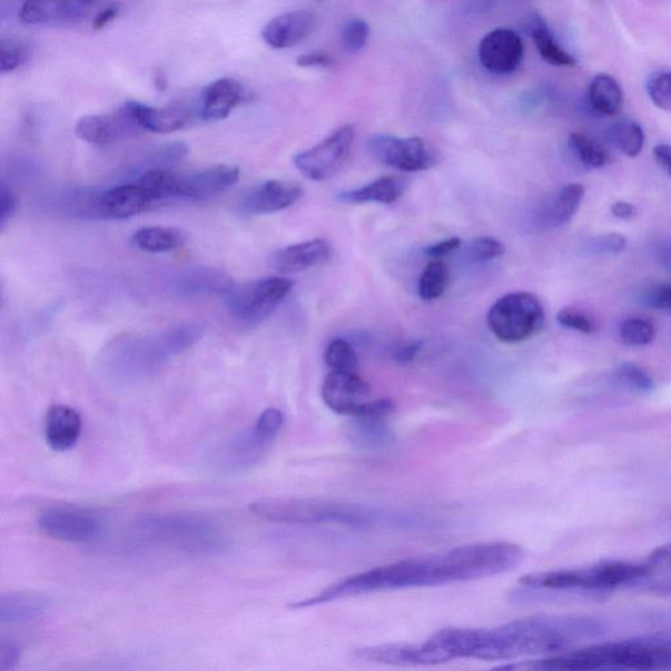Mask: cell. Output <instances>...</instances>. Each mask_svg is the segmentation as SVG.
<instances>
[{
    "instance_id": "cell-47",
    "label": "cell",
    "mask_w": 671,
    "mask_h": 671,
    "mask_svg": "<svg viewBox=\"0 0 671 671\" xmlns=\"http://www.w3.org/2000/svg\"><path fill=\"white\" fill-rule=\"evenodd\" d=\"M462 247V240L453 236V238L442 240L425 249V255L432 260H441L442 257L455 253Z\"/></svg>"
},
{
    "instance_id": "cell-45",
    "label": "cell",
    "mask_w": 671,
    "mask_h": 671,
    "mask_svg": "<svg viewBox=\"0 0 671 671\" xmlns=\"http://www.w3.org/2000/svg\"><path fill=\"white\" fill-rule=\"evenodd\" d=\"M20 648L17 641L10 638H0V671H10L18 667Z\"/></svg>"
},
{
    "instance_id": "cell-34",
    "label": "cell",
    "mask_w": 671,
    "mask_h": 671,
    "mask_svg": "<svg viewBox=\"0 0 671 671\" xmlns=\"http://www.w3.org/2000/svg\"><path fill=\"white\" fill-rule=\"evenodd\" d=\"M448 269L441 260H432L423 272L418 282L420 298L426 302L436 300L446 292Z\"/></svg>"
},
{
    "instance_id": "cell-2",
    "label": "cell",
    "mask_w": 671,
    "mask_h": 671,
    "mask_svg": "<svg viewBox=\"0 0 671 671\" xmlns=\"http://www.w3.org/2000/svg\"><path fill=\"white\" fill-rule=\"evenodd\" d=\"M606 626L599 619L542 615L519 619L495 629H445L424 641L432 665L453 660L507 661L570 651L599 639Z\"/></svg>"
},
{
    "instance_id": "cell-26",
    "label": "cell",
    "mask_w": 671,
    "mask_h": 671,
    "mask_svg": "<svg viewBox=\"0 0 671 671\" xmlns=\"http://www.w3.org/2000/svg\"><path fill=\"white\" fill-rule=\"evenodd\" d=\"M127 105L145 131L159 132V135L181 130L194 118V112L182 106L155 108L138 101H128Z\"/></svg>"
},
{
    "instance_id": "cell-36",
    "label": "cell",
    "mask_w": 671,
    "mask_h": 671,
    "mask_svg": "<svg viewBox=\"0 0 671 671\" xmlns=\"http://www.w3.org/2000/svg\"><path fill=\"white\" fill-rule=\"evenodd\" d=\"M570 146L576 157L588 168H601L608 165L609 157L603 147L582 132H573Z\"/></svg>"
},
{
    "instance_id": "cell-24",
    "label": "cell",
    "mask_w": 671,
    "mask_h": 671,
    "mask_svg": "<svg viewBox=\"0 0 671 671\" xmlns=\"http://www.w3.org/2000/svg\"><path fill=\"white\" fill-rule=\"evenodd\" d=\"M585 197V187L579 182L568 184L550 195L535 214L537 226L542 228H557L570 224L576 216L582 200Z\"/></svg>"
},
{
    "instance_id": "cell-5",
    "label": "cell",
    "mask_w": 671,
    "mask_h": 671,
    "mask_svg": "<svg viewBox=\"0 0 671 671\" xmlns=\"http://www.w3.org/2000/svg\"><path fill=\"white\" fill-rule=\"evenodd\" d=\"M131 536L144 547L172 550L194 555H220L230 547L225 530L197 513H155L138 519Z\"/></svg>"
},
{
    "instance_id": "cell-12",
    "label": "cell",
    "mask_w": 671,
    "mask_h": 671,
    "mask_svg": "<svg viewBox=\"0 0 671 671\" xmlns=\"http://www.w3.org/2000/svg\"><path fill=\"white\" fill-rule=\"evenodd\" d=\"M354 139L356 129L353 125H344L312 149L295 155L294 166L308 180H328L349 159Z\"/></svg>"
},
{
    "instance_id": "cell-18",
    "label": "cell",
    "mask_w": 671,
    "mask_h": 671,
    "mask_svg": "<svg viewBox=\"0 0 671 671\" xmlns=\"http://www.w3.org/2000/svg\"><path fill=\"white\" fill-rule=\"evenodd\" d=\"M158 204V198L150 190L135 181L107 190L100 196L96 210L106 218L127 219Z\"/></svg>"
},
{
    "instance_id": "cell-15",
    "label": "cell",
    "mask_w": 671,
    "mask_h": 671,
    "mask_svg": "<svg viewBox=\"0 0 671 671\" xmlns=\"http://www.w3.org/2000/svg\"><path fill=\"white\" fill-rule=\"evenodd\" d=\"M239 168L235 166L218 165L198 169L191 172H174V198H190L203 200L224 194L239 180Z\"/></svg>"
},
{
    "instance_id": "cell-8",
    "label": "cell",
    "mask_w": 671,
    "mask_h": 671,
    "mask_svg": "<svg viewBox=\"0 0 671 671\" xmlns=\"http://www.w3.org/2000/svg\"><path fill=\"white\" fill-rule=\"evenodd\" d=\"M323 402L338 415L387 418L395 411L391 399H373L368 383L357 373L330 372L322 386Z\"/></svg>"
},
{
    "instance_id": "cell-30",
    "label": "cell",
    "mask_w": 671,
    "mask_h": 671,
    "mask_svg": "<svg viewBox=\"0 0 671 671\" xmlns=\"http://www.w3.org/2000/svg\"><path fill=\"white\" fill-rule=\"evenodd\" d=\"M588 101L595 114L615 116L623 108L624 93L615 78L609 73H599L589 85Z\"/></svg>"
},
{
    "instance_id": "cell-14",
    "label": "cell",
    "mask_w": 671,
    "mask_h": 671,
    "mask_svg": "<svg viewBox=\"0 0 671 671\" xmlns=\"http://www.w3.org/2000/svg\"><path fill=\"white\" fill-rule=\"evenodd\" d=\"M142 131L127 102L114 114L85 116L76 125V135L80 139L100 146L125 141Z\"/></svg>"
},
{
    "instance_id": "cell-22",
    "label": "cell",
    "mask_w": 671,
    "mask_h": 671,
    "mask_svg": "<svg viewBox=\"0 0 671 671\" xmlns=\"http://www.w3.org/2000/svg\"><path fill=\"white\" fill-rule=\"evenodd\" d=\"M83 420L80 413L69 405H51L43 423V436L48 446L57 453L69 452L76 447L82 436Z\"/></svg>"
},
{
    "instance_id": "cell-25",
    "label": "cell",
    "mask_w": 671,
    "mask_h": 671,
    "mask_svg": "<svg viewBox=\"0 0 671 671\" xmlns=\"http://www.w3.org/2000/svg\"><path fill=\"white\" fill-rule=\"evenodd\" d=\"M51 609L49 596L34 592H10L0 596V624L21 625L39 621Z\"/></svg>"
},
{
    "instance_id": "cell-19",
    "label": "cell",
    "mask_w": 671,
    "mask_h": 671,
    "mask_svg": "<svg viewBox=\"0 0 671 671\" xmlns=\"http://www.w3.org/2000/svg\"><path fill=\"white\" fill-rule=\"evenodd\" d=\"M318 23L316 14L309 11H290L273 18L263 28L262 37L272 49H290L299 46L314 32Z\"/></svg>"
},
{
    "instance_id": "cell-13",
    "label": "cell",
    "mask_w": 671,
    "mask_h": 671,
    "mask_svg": "<svg viewBox=\"0 0 671 671\" xmlns=\"http://www.w3.org/2000/svg\"><path fill=\"white\" fill-rule=\"evenodd\" d=\"M368 152L381 165L402 172L427 171L438 164V155L423 138L377 135L368 139Z\"/></svg>"
},
{
    "instance_id": "cell-7",
    "label": "cell",
    "mask_w": 671,
    "mask_h": 671,
    "mask_svg": "<svg viewBox=\"0 0 671 671\" xmlns=\"http://www.w3.org/2000/svg\"><path fill=\"white\" fill-rule=\"evenodd\" d=\"M284 413L268 408L260 413L254 425L235 434L213 450L210 466L220 474H240L253 470L268 454L282 433Z\"/></svg>"
},
{
    "instance_id": "cell-20",
    "label": "cell",
    "mask_w": 671,
    "mask_h": 671,
    "mask_svg": "<svg viewBox=\"0 0 671 671\" xmlns=\"http://www.w3.org/2000/svg\"><path fill=\"white\" fill-rule=\"evenodd\" d=\"M304 195L297 184L282 180H269L255 187L243 198L241 213L247 216H265L290 208Z\"/></svg>"
},
{
    "instance_id": "cell-54",
    "label": "cell",
    "mask_w": 671,
    "mask_h": 671,
    "mask_svg": "<svg viewBox=\"0 0 671 671\" xmlns=\"http://www.w3.org/2000/svg\"><path fill=\"white\" fill-rule=\"evenodd\" d=\"M497 0H467L464 11L472 14H481L495 9Z\"/></svg>"
},
{
    "instance_id": "cell-35",
    "label": "cell",
    "mask_w": 671,
    "mask_h": 671,
    "mask_svg": "<svg viewBox=\"0 0 671 671\" xmlns=\"http://www.w3.org/2000/svg\"><path fill=\"white\" fill-rule=\"evenodd\" d=\"M324 363L330 372L356 373L359 365L356 351L344 338H335L329 343L324 353Z\"/></svg>"
},
{
    "instance_id": "cell-10",
    "label": "cell",
    "mask_w": 671,
    "mask_h": 671,
    "mask_svg": "<svg viewBox=\"0 0 671 671\" xmlns=\"http://www.w3.org/2000/svg\"><path fill=\"white\" fill-rule=\"evenodd\" d=\"M293 289L290 279L270 277L257 279L230 290L227 307L236 320L257 324L267 319Z\"/></svg>"
},
{
    "instance_id": "cell-23",
    "label": "cell",
    "mask_w": 671,
    "mask_h": 671,
    "mask_svg": "<svg viewBox=\"0 0 671 671\" xmlns=\"http://www.w3.org/2000/svg\"><path fill=\"white\" fill-rule=\"evenodd\" d=\"M330 247L324 239H314L276 250L270 267L283 275H294L329 260Z\"/></svg>"
},
{
    "instance_id": "cell-17",
    "label": "cell",
    "mask_w": 671,
    "mask_h": 671,
    "mask_svg": "<svg viewBox=\"0 0 671 671\" xmlns=\"http://www.w3.org/2000/svg\"><path fill=\"white\" fill-rule=\"evenodd\" d=\"M98 0H24L19 19L27 26L76 24L88 18Z\"/></svg>"
},
{
    "instance_id": "cell-50",
    "label": "cell",
    "mask_w": 671,
    "mask_h": 671,
    "mask_svg": "<svg viewBox=\"0 0 671 671\" xmlns=\"http://www.w3.org/2000/svg\"><path fill=\"white\" fill-rule=\"evenodd\" d=\"M423 349L422 342H411L408 344L399 346L394 353V359L397 364L408 365L416 359L420 352Z\"/></svg>"
},
{
    "instance_id": "cell-11",
    "label": "cell",
    "mask_w": 671,
    "mask_h": 671,
    "mask_svg": "<svg viewBox=\"0 0 671 671\" xmlns=\"http://www.w3.org/2000/svg\"><path fill=\"white\" fill-rule=\"evenodd\" d=\"M37 526L53 540L72 544L92 543L105 534L100 515L76 506H51L40 513Z\"/></svg>"
},
{
    "instance_id": "cell-4",
    "label": "cell",
    "mask_w": 671,
    "mask_h": 671,
    "mask_svg": "<svg viewBox=\"0 0 671 671\" xmlns=\"http://www.w3.org/2000/svg\"><path fill=\"white\" fill-rule=\"evenodd\" d=\"M523 667L571 671L668 670L671 669V630L570 649Z\"/></svg>"
},
{
    "instance_id": "cell-3",
    "label": "cell",
    "mask_w": 671,
    "mask_h": 671,
    "mask_svg": "<svg viewBox=\"0 0 671 671\" xmlns=\"http://www.w3.org/2000/svg\"><path fill=\"white\" fill-rule=\"evenodd\" d=\"M249 511L265 522L287 526L330 525L363 530L437 526V520L424 513L314 497L260 499L249 504Z\"/></svg>"
},
{
    "instance_id": "cell-51",
    "label": "cell",
    "mask_w": 671,
    "mask_h": 671,
    "mask_svg": "<svg viewBox=\"0 0 671 671\" xmlns=\"http://www.w3.org/2000/svg\"><path fill=\"white\" fill-rule=\"evenodd\" d=\"M653 155L659 166L671 176V145L660 144L654 147Z\"/></svg>"
},
{
    "instance_id": "cell-27",
    "label": "cell",
    "mask_w": 671,
    "mask_h": 671,
    "mask_svg": "<svg viewBox=\"0 0 671 671\" xmlns=\"http://www.w3.org/2000/svg\"><path fill=\"white\" fill-rule=\"evenodd\" d=\"M379 417H357L348 426V440L354 448L366 453H383L395 445V434Z\"/></svg>"
},
{
    "instance_id": "cell-1",
    "label": "cell",
    "mask_w": 671,
    "mask_h": 671,
    "mask_svg": "<svg viewBox=\"0 0 671 671\" xmlns=\"http://www.w3.org/2000/svg\"><path fill=\"white\" fill-rule=\"evenodd\" d=\"M525 552L511 542L461 545L438 555L412 557L353 574L292 604L293 609L320 606L351 596L389 590L434 588L497 576L522 563Z\"/></svg>"
},
{
    "instance_id": "cell-43",
    "label": "cell",
    "mask_w": 671,
    "mask_h": 671,
    "mask_svg": "<svg viewBox=\"0 0 671 671\" xmlns=\"http://www.w3.org/2000/svg\"><path fill=\"white\" fill-rule=\"evenodd\" d=\"M626 240L621 234L600 235L590 240L588 249L594 255H619L625 249Z\"/></svg>"
},
{
    "instance_id": "cell-46",
    "label": "cell",
    "mask_w": 671,
    "mask_h": 671,
    "mask_svg": "<svg viewBox=\"0 0 671 671\" xmlns=\"http://www.w3.org/2000/svg\"><path fill=\"white\" fill-rule=\"evenodd\" d=\"M645 563L651 570V576L655 572H671V542L655 549L651 555L645 559Z\"/></svg>"
},
{
    "instance_id": "cell-38",
    "label": "cell",
    "mask_w": 671,
    "mask_h": 671,
    "mask_svg": "<svg viewBox=\"0 0 671 671\" xmlns=\"http://www.w3.org/2000/svg\"><path fill=\"white\" fill-rule=\"evenodd\" d=\"M368 39H371V26L366 20L353 18L345 21L342 29V43L348 53H358L364 50Z\"/></svg>"
},
{
    "instance_id": "cell-6",
    "label": "cell",
    "mask_w": 671,
    "mask_h": 671,
    "mask_svg": "<svg viewBox=\"0 0 671 671\" xmlns=\"http://www.w3.org/2000/svg\"><path fill=\"white\" fill-rule=\"evenodd\" d=\"M651 570L644 562H602L578 568L526 574L520 580L523 592L606 594L613 590L645 584Z\"/></svg>"
},
{
    "instance_id": "cell-33",
    "label": "cell",
    "mask_w": 671,
    "mask_h": 671,
    "mask_svg": "<svg viewBox=\"0 0 671 671\" xmlns=\"http://www.w3.org/2000/svg\"><path fill=\"white\" fill-rule=\"evenodd\" d=\"M610 379L614 386L633 394H651L655 387L651 375L635 364H623L615 367Z\"/></svg>"
},
{
    "instance_id": "cell-49",
    "label": "cell",
    "mask_w": 671,
    "mask_h": 671,
    "mask_svg": "<svg viewBox=\"0 0 671 671\" xmlns=\"http://www.w3.org/2000/svg\"><path fill=\"white\" fill-rule=\"evenodd\" d=\"M14 208H17V201H14L12 190L2 182L0 186V225L7 224V220L12 217Z\"/></svg>"
},
{
    "instance_id": "cell-29",
    "label": "cell",
    "mask_w": 671,
    "mask_h": 671,
    "mask_svg": "<svg viewBox=\"0 0 671 671\" xmlns=\"http://www.w3.org/2000/svg\"><path fill=\"white\" fill-rule=\"evenodd\" d=\"M525 29L545 62L556 68H573L578 65L576 59L560 46L540 13L529 14Z\"/></svg>"
},
{
    "instance_id": "cell-55",
    "label": "cell",
    "mask_w": 671,
    "mask_h": 671,
    "mask_svg": "<svg viewBox=\"0 0 671 671\" xmlns=\"http://www.w3.org/2000/svg\"><path fill=\"white\" fill-rule=\"evenodd\" d=\"M660 260L663 267L671 270V245L661 248Z\"/></svg>"
},
{
    "instance_id": "cell-40",
    "label": "cell",
    "mask_w": 671,
    "mask_h": 671,
    "mask_svg": "<svg viewBox=\"0 0 671 671\" xmlns=\"http://www.w3.org/2000/svg\"><path fill=\"white\" fill-rule=\"evenodd\" d=\"M29 50L24 43L12 40L0 42V72L9 73L17 71L27 62Z\"/></svg>"
},
{
    "instance_id": "cell-41",
    "label": "cell",
    "mask_w": 671,
    "mask_h": 671,
    "mask_svg": "<svg viewBox=\"0 0 671 671\" xmlns=\"http://www.w3.org/2000/svg\"><path fill=\"white\" fill-rule=\"evenodd\" d=\"M649 99L662 110H671V71L660 72L649 80L647 86Z\"/></svg>"
},
{
    "instance_id": "cell-9",
    "label": "cell",
    "mask_w": 671,
    "mask_h": 671,
    "mask_svg": "<svg viewBox=\"0 0 671 671\" xmlns=\"http://www.w3.org/2000/svg\"><path fill=\"white\" fill-rule=\"evenodd\" d=\"M489 326L500 342H526L543 328L544 308L536 295L517 292L504 295L489 313Z\"/></svg>"
},
{
    "instance_id": "cell-32",
    "label": "cell",
    "mask_w": 671,
    "mask_h": 671,
    "mask_svg": "<svg viewBox=\"0 0 671 671\" xmlns=\"http://www.w3.org/2000/svg\"><path fill=\"white\" fill-rule=\"evenodd\" d=\"M609 138L611 144L629 158H637L643 151L645 145L643 128L631 120L614 124L609 130Z\"/></svg>"
},
{
    "instance_id": "cell-39",
    "label": "cell",
    "mask_w": 671,
    "mask_h": 671,
    "mask_svg": "<svg viewBox=\"0 0 671 671\" xmlns=\"http://www.w3.org/2000/svg\"><path fill=\"white\" fill-rule=\"evenodd\" d=\"M655 328L651 320L644 318L626 319L621 327V338L629 346H644L654 341Z\"/></svg>"
},
{
    "instance_id": "cell-53",
    "label": "cell",
    "mask_w": 671,
    "mask_h": 671,
    "mask_svg": "<svg viewBox=\"0 0 671 671\" xmlns=\"http://www.w3.org/2000/svg\"><path fill=\"white\" fill-rule=\"evenodd\" d=\"M611 213L618 219L630 220L637 216L638 209L630 203L616 201L611 206Z\"/></svg>"
},
{
    "instance_id": "cell-16",
    "label": "cell",
    "mask_w": 671,
    "mask_h": 671,
    "mask_svg": "<svg viewBox=\"0 0 671 671\" xmlns=\"http://www.w3.org/2000/svg\"><path fill=\"white\" fill-rule=\"evenodd\" d=\"M478 61L486 71L496 76H507L517 70L525 57V46L513 29H493L478 43Z\"/></svg>"
},
{
    "instance_id": "cell-52",
    "label": "cell",
    "mask_w": 671,
    "mask_h": 671,
    "mask_svg": "<svg viewBox=\"0 0 671 671\" xmlns=\"http://www.w3.org/2000/svg\"><path fill=\"white\" fill-rule=\"evenodd\" d=\"M118 13H120L118 6L108 7V9L99 12L98 17L93 19L92 28L95 31H101L102 28H106L109 23H112V21L118 17Z\"/></svg>"
},
{
    "instance_id": "cell-31",
    "label": "cell",
    "mask_w": 671,
    "mask_h": 671,
    "mask_svg": "<svg viewBox=\"0 0 671 671\" xmlns=\"http://www.w3.org/2000/svg\"><path fill=\"white\" fill-rule=\"evenodd\" d=\"M186 241V234L172 227H145L131 238L132 245L150 254L171 253Z\"/></svg>"
},
{
    "instance_id": "cell-44",
    "label": "cell",
    "mask_w": 671,
    "mask_h": 671,
    "mask_svg": "<svg viewBox=\"0 0 671 671\" xmlns=\"http://www.w3.org/2000/svg\"><path fill=\"white\" fill-rule=\"evenodd\" d=\"M645 305L659 309V312H671V283H663L652 287L645 294Z\"/></svg>"
},
{
    "instance_id": "cell-21",
    "label": "cell",
    "mask_w": 671,
    "mask_h": 671,
    "mask_svg": "<svg viewBox=\"0 0 671 671\" xmlns=\"http://www.w3.org/2000/svg\"><path fill=\"white\" fill-rule=\"evenodd\" d=\"M250 99V93L245 86L233 78L216 80L201 96L200 116L205 121L225 120L234 109Z\"/></svg>"
},
{
    "instance_id": "cell-42",
    "label": "cell",
    "mask_w": 671,
    "mask_h": 671,
    "mask_svg": "<svg viewBox=\"0 0 671 671\" xmlns=\"http://www.w3.org/2000/svg\"><path fill=\"white\" fill-rule=\"evenodd\" d=\"M556 319L560 326L580 332V334H593L595 329L593 320L578 309L563 308L562 312H559Z\"/></svg>"
},
{
    "instance_id": "cell-48",
    "label": "cell",
    "mask_w": 671,
    "mask_h": 671,
    "mask_svg": "<svg viewBox=\"0 0 671 671\" xmlns=\"http://www.w3.org/2000/svg\"><path fill=\"white\" fill-rule=\"evenodd\" d=\"M297 65L304 69H327L332 65V58L324 51H312L298 57Z\"/></svg>"
},
{
    "instance_id": "cell-37",
    "label": "cell",
    "mask_w": 671,
    "mask_h": 671,
    "mask_svg": "<svg viewBox=\"0 0 671 671\" xmlns=\"http://www.w3.org/2000/svg\"><path fill=\"white\" fill-rule=\"evenodd\" d=\"M505 253L506 247L504 243L495 238H490V236L472 239L466 249H464L467 259L475 264H485L497 260L500 257H503Z\"/></svg>"
},
{
    "instance_id": "cell-28",
    "label": "cell",
    "mask_w": 671,
    "mask_h": 671,
    "mask_svg": "<svg viewBox=\"0 0 671 671\" xmlns=\"http://www.w3.org/2000/svg\"><path fill=\"white\" fill-rule=\"evenodd\" d=\"M409 187L407 177L399 175H388L367 184L365 187L343 191L337 196V200L343 204H394L405 194Z\"/></svg>"
}]
</instances>
